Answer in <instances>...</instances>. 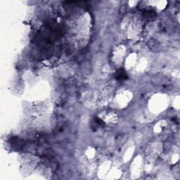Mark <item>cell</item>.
Masks as SVG:
<instances>
[{"label":"cell","mask_w":180,"mask_h":180,"mask_svg":"<svg viewBox=\"0 0 180 180\" xmlns=\"http://www.w3.org/2000/svg\"><path fill=\"white\" fill-rule=\"evenodd\" d=\"M116 77L118 80H125L128 77L125 70L122 68H120L116 73Z\"/></svg>","instance_id":"6da1fadb"}]
</instances>
